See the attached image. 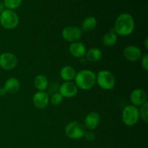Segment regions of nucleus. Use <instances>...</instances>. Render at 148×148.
Wrapping results in <instances>:
<instances>
[{
  "label": "nucleus",
  "instance_id": "nucleus-12",
  "mask_svg": "<svg viewBox=\"0 0 148 148\" xmlns=\"http://www.w3.org/2000/svg\"><path fill=\"white\" fill-rule=\"evenodd\" d=\"M130 101L134 106H141L147 102V94L144 90L137 88L130 94Z\"/></svg>",
  "mask_w": 148,
  "mask_h": 148
},
{
  "label": "nucleus",
  "instance_id": "nucleus-15",
  "mask_svg": "<svg viewBox=\"0 0 148 148\" xmlns=\"http://www.w3.org/2000/svg\"><path fill=\"white\" fill-rule=\"evenodd\" d=\"M20 81L15 77H10L7 79L4 82L3 88L5 90L6 93L14 94L20 90Z\"/></svg>",
  "mask_w": 148,
  "mask_h": 148
},
{
  "label": "nucleus",
  "instance_id": "nucleus-25",
  "mask_svg": "<svg viewBox=\"0 0 148 148\" xmlns=\"http://www.w3.org/2000/svg\"><path fill=\"white\" fill-rule=\"evenodd\" d=\"M83 137H85V139L87 140V141L91 142V141H93V140L95 139V133L92 132L91 131L85 132Z\"/></svg>",
  "mask_w": 148,
  "mask_h": 148
},
{
  "label": "nucleus",
  "instance_id": "nucleus-24",
  "mask_svg": "<svg viewBox=\"0 0 148 148\" xmlns=\"http://www.w3.org/2000/svg\"><path fill=\"white\" fill-rule=\"evenodd\" d=\"M142 61L141 64L143 66V69H144L145 71L148 70V54L147 53H145L143 56H142Z\"/></svg>",
  "mask_w": 148,
  "mask_h": 148
},
{
  "label": "nucleus",
  "instance_id": "nucleus-1",
  "mask_svg": "<svg viewBox=\"0 0 148 148\" xmlns=\"http://www.w3.org/2000/svg\"><path fill=\"white\" fill-rule=\"evenodd\" d=\"M135 27L134 18L129 13H122L117 17L113 30L120 36H128L133 33Z\"/></svg>",
  "mask_w": 148,
  "mask_h": 148
},
{
  "label": "nucleus",
  "instance_id": "nucleus-10",
  "mask_svg": "<svg viewBox=\"0 0 148 148\" xmlns=\"http://www.w3.org/2000/svg\"><path fill=\"white\" fill-rule=\"evenodd\" d=\"M33 105L38 109H45L49 104V95L45 91H38L33 96Z\"/></svg>",
  "mask_w": 148,
  "mask_h": 148
},
{
  "label": "nucleus",
  "instance_id": "nucleus-22",
  "mask_svg": "<svg viewBox=\"0 0 148 148\" xmlns=\"http://www.w3.org/2000/svg\"><path fill=\"white\" fill-rule=\"evenodd\" d=\"M64 98L59 92H55L49 97V102L53 106H59L63 102Z\"/></svg>",
  "mask_w": 148,
  "mask_h": 148
},
{
  "label": "nucleus",
  "instance_id": "nucleus-17",
  "mask_svg": "<svg viewBox=\"0 0 148 148\" xmlns=\"http://www.w3.org/2000/svg\"><path fill=\"white\" fill-rule=\"evenodd\" d=\"M33 84L38 91H45L49 87V80L43 75H38L33 80Z\"/></svg>",
  "mask_w": 148,
  "mask_h": 148
},
{
  "label": "nucleus",
  "instance_id": "nucleus-6",
  "mask_svg": "<svg viewBox=\"0 0 148 148\" xmlns=\"http://www.w3.org/2000/svg\"><path fill=\"white\" fill-rule=\"evenodd\" d=\"M65 134L72 140H79L84 137L85 127L83 124L77 121H73L67 124L65 127Z\"/></svg>",
  "mask_w": 148,
  "mask_h": 148
},
{
  "label": "nucleus",
  "instance_id": "nucleus-3",
  "mask_svg": "<svg viewBox=\"0 0 148 148\" xmlns=\"http://www.w3.org/2000/svg\"><path fill=\"white\" fill-rule=\"evenodd\" d=\"M96 83L102 89L111 90L115 87V77L110 71L101 70L96 75Z\"/></svg>",
  "mask_w": 148,
  "mask_h": 148
},
{
  "label": "nucleus",
  "instance_id": "nucleus-13",
  "mask_svg": "<svg viewBox=\"0 0 148 148\" xmlns=\"http://www.w3.org/2000/svg\"><path fill=\"white\" fill-rule=\"evenodd\" d=\"M101 122V116L95 111L90 112L84 119V124L85 129L89 130H93L96 129Z\"/></svg>",
  "mask_w": 148,
  "mask_h": 148
},
{
  "label": "nucleus",
  "instance_id": "nucleus-8",
  "mask_svg": "<svg viewBox=\"0 0 148 148\" xmlns=\"http://www.w3.org/2000/svg\"><path fill=\"white\" fill-rule=\"evenodd\" d=\"M18 60L14 53L4 52L0 54V67L4 70H12L17 66Z\"/></svg>",
  "mask_w": 148,
  "mask_h": 148
},
{
  "label": "nucleus",
  "instance_id": "nucleus-26",
  "mask_svg": "<svg viewBox=\"0 0 148 148\" xmlns=\"http://www.w3.org/2000/svg\"><path fill=\"white\" fill-rule=\"evenodd\" d=\"M7 93H6L5 90H4V88H0V95H1V96H4V95H5Z\"/></svg>",
  "mask_w": 148,
  "mask_h": 148
},
{
  "label": "nucleus",
  "instance_id": "nucleus-16",
  "mask_svg": "<svg viewBox=\"0 0 148 148\" xmlns=\"http://www.w3.org/2000/svg\"><path fill=\"white\" fill-rule=\"evenodd\" d=\"M76 71L75 68L72 67V66H64L61 69L59 75H60L61 78L64 82H72V80L75 79V75H76Z\"/></svg>",
  "mask_w": 148,
  "mask_h": 148
},
{
  "label": "nucleus",
  "instance_id": "nucleus-7",
  "mask_svg": "<svg viewBox=\"0 0 148 148\" xmlns=\"http://www.w3.org/2000/svg\"><path fill=\"white\" fill-rule=\"evenodd\" d=\"M82 36V30L77 26H67L62 30V36L66 41L73 43L79 41Z\"/></svg>",
  "mask_w": 148,
  "mask_h": 148
},
{
  "label": "nucleus",
  "instance_id": "nucleus-4",
  "mask_svg": "<svg viewBox=\"0 0 148 148\" xmlns=\"http://www.w3.org/2000/svg\"><path fill=\"white\" fill-rule=\"evenodd\" d=\"M122 121L127 127L134 126L140 120V113L139 108L133 105L127 106L123 109L121 114Z\"/></svg>",
  "mask_w": 148,
  "mask_h": 148
},
{
  "label": "nucleus",
  "instance_id": "nucleus-27",
  "mask_svg": "<svg viewBox=\"0 0 148 148\" xmlns=\"http://www.w3.org/2000/svg\"><path fill=\"white\" fill-rule=\"evenodd\" d=\"M4 10V4H3L2 2H1V1H0V14H1V13Z\"/></svg>",
  "mask_w": 148,
  "mask_h": 148
},
{
  "label": "nucleus",
  "instance_id": "nucleus-28",
  "mask_svg": "<svg viewBox=\"0 0 148 148\" xmlns=\"http://www.w3.org/2000/svg\"><path fill=\"white\" fill-rule=\"evenodd\" d=\"M145 46L146 49H148V38L145 39Z\"/></svg>",
  "mask_w": 148,
  "mask_h": 148
},
{
  "label": "nucleus",
  "instance_id": "nucleus-21",
  "mask_svg": "<svg viewBox=\"0 0 148 148\" xmlns=\"http://www.w3.org/2000/svg\"><path fill=\"white\" fill-rule=\"evenodd\" d=\"M4 6L7 10H13L18 8L22 4V0H4Z\"/></svg>",
  "mask_w": 148,
  "mask_h": 148
},
{
  "label": "nucleus",
  "instance_id": "nucleus-19",
  "mask_svg": "<svg viewBox=\"0 0 148 148\" xmlns=\"http://www.w3.org/2000/svg\"><path fill=\"white\" fill-rule=\"evenodd\" d=\"M117 40H118V36L115 33V32L113 30L109 31L108 33H106L103 36L102 41L103 43L106 46H114L116 43Z\"/></svg>",
  "mask_w": 148,
  "mask_h": 148
},
{
  "label": "nucleus",
  "instance_id": "nucleus-18",
  "mask_svg": "<svg viewBox=\"0 0 148 148\" xmlns=\"http://www.w3.org/2000/svg\"><path fill=\"white\" fill-rule=\"evenodd\" d=\"M85 58L90 62H97L102 57V51L98 48H91L85 53Z\"/></svg>",
  "mask_w": 148,
  "mask_h": 148
},
{
  "label": "nucleus",
  "instance_id": "nucleus-20",
  "mask_svg": "<svg viewBox=\"0 0 148 148\" xmlns=\"http://www.w3.org/2000/svg\"><path fill=\"white\" fill-rule=\"evenodd\" d=\"M97 25V20L94 17H88L83 20L81 30L82 31L90 32L93 30Z\"/></svg>",
  "mask_w": 148,
  "mask_h": 148
},
{
  "label": "nucleus",
  "instance_id": "nucleus-9",
  "mask_svg": "<svg viewBox=\"0 0 148 148\" xmlns=\"http://www.w3.org/2000/svg\"><path fill=\"white\" fill-rule=\"evenodd\" d=\"M77 87L72 82H64L59 88V92L63 98H74L77 94Z\"/></svg>",
  "mask_w": 148,
  "mask_h": 148
},
{
  "label": "nucleus",
  "instance_id": "nucleus-11",
  "mask_svg": "<svg viewBox=\"0 0 148 148\" xmlns=\"http://www.w3.org/2000/svg\"><path fill=\"white\" fill-rule=\"evenodd\" d=\"M124 58L130 62H136L142 57V51L134 45L127 46L123 51Z\"/></svg>",
  "mask_w": 148,
  "mask_h": 148
},
{
  "label": "nucleus",
  "instance_id": "nucleus-14",
  "mask_svg": "<svg viewBox=\"0 0 148 148\" xmlns=\"http://www.w3.org/2000/svg\"><path fill=\"white\" fill-rule=\"evenodd\" d=\"M69 53L75 58H82L86 53L87 49L85 44L82 42H73L70 44L69 48Z\"/></svg>",
  "mask_w": 148,
  "mask_h": 148
},
{
  "label": "nucleus",
  "instance_id": "nucleus-5",
  "mask_svg": "<svg viewBox=\"0 0 148 148\" xmlns=\"http://www.w3.org/2000/svg\"><path fill=\"white\" fill-rule=\"evenodd\" d=\"M0 24L7 30H13L19 24V17L13 10H4L0 14Z\"/></svg>",
  "mask_w": 148,
  "mask_h": 148
},
{
  "label": "nucleus",
  "instance_id": "nucleus-23",
  "mask_svg": "<svg viewBox=\"0 0 148 148\" xmlns=\"http://www.w3.org/2000/svg\"><path fill=\"white\" fill-rule=\"evenodd\" d=\"M139 113H140V117L145 123L148 122V102L145 103L140 106L139 108Z\"/></svg>",
  "mask_w": 148,
  "mask_h": 148
},
{
  "label": "nucleus",
  "instance_id": "nucleus-2",
  "mask_svg": "<svg viewBox=\"0 0 148 148\" xmlns=\"http://www.w3.org/2000/svg\"><path fill=\"white\" fill-rule=\"evenodd\" d=\"M75 80L77 88L82 90H89L96 83V75L89 69H82L77 72Z\"/></svg>",
  "mask_w": 148,
  "mask_h": 148
}]
</instances>
